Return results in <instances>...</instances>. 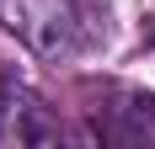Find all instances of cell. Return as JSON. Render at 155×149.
Listing matches in <instances>:
<instances>
[{
	"instance_id": "obj_2",
	"label": "cell",
	"mask_w": 155,
	"mask_h": 149,
	"mask_svg": "<svg viewBox=\"0 0 155 149\" xmlns=\"http://www.w3.org/2000/svg\"><path fill=\"white\" fill-rule=\"evenodd\" d=\"M64 128L48 112V101L21 80H0V144H59Z\"/></svg>"
},
{
	"instance_id": "obj_1",
	"label": "cell",
	"mask_w": 155,
	"mask_h": 149,
	"mask_svg": "<svg viewBox=\"0 0 155 149\" xmlns=\"http://www.w3.org/2000/svg\"><path fill=\"white\" fill-rule=\"evenodd\" d=\"M0 27L38 59H70L86 43L80 0H0Z\"/></svg>"
},
{
	"instance_id": "obj_3",
	"label": "cell",
	"mask_w": 155,
	"mask_h": 149,
	"mask_svg": "<svg viewBox=\"0 0 155 149\" xmlns=\"http://www.w3.org/2000/svg\"><path fill=\"white\" fill-rule=\"evenodd\" d=\"M123 106H128V117H134V128H155V90L150 96H144V90H128Z\"/></svg>"
}]
</instances>
